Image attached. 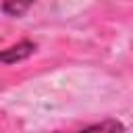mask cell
<instances>
[{
  "mask_svg": "<svg viewBox=\"0 0 133 133\" xmlns=\"http://www.w3.org/2000/svg\"><path fill=\"white\" fill-rule=\"evenodd\" d=\"M33 52H35V44L25 39V42H21V44H17V46L0 52V62H4V64H15V62H19V60L29 58Z\"/></svg>",
  "mask_w": 133,
  "mask_h": 133,
  "instance_id": "cell-1",
  "label": "cell"
},
{
  "mask_svg": "<svg viewBox=\"0 0 133 133\" xmlns=\"http://www.w3.org/2000/svg\"><path fill=\"white\" fill-rule=\"evenodd\" d=\"M123 125L118 121H104L100 125H94V127H87L83 131H77V133H123Z\"/></svg>",
  "mask_w": 133,
  "mask_h": 133,
  "instance_id": "cell-2",
  "label": "cell"
},
{
  "mask_svg": "<svg viewBox=\"0 0 133 133\" xmlns=\"http://www.w3.org/2000/svg\"><path fill=\"white\" fill-rule=\"evenodd\" d=\"M35 0H4V4H2V10L6 12V15H12V17H19V15H23L31 4H33Z\"/></svg>",
  "mask_w": 133,
  "mask_h": 133,
  "instance_id": "cell-3",
  "label": "cell"
}]
</instances>
